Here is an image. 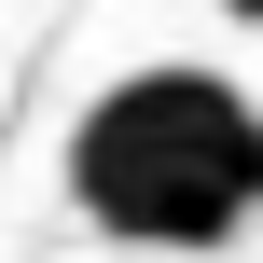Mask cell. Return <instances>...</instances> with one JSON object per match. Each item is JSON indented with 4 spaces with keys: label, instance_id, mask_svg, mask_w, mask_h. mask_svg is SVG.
Segmentation results:
<instances>
[{
    "label": "cell",
    "instance_id": "obj_1",
    "mask_svg": "<svg viewBox=\"0 0 263 263\" xmlns=\"http://www.w3.org/2000/svg\"><path fill=\"white\" fill-rule=\"evenodd\" d=\"M69 208L125 250H236L263 222V111L250 83L153 55L69 125Z\"/></svg>",
    "mask_w": 263,
    "mask_h": 263
},
{
    "label": "cell",
    "instance_id": "obj_2",
    "mask_svg": "<svg viewBox=\"0 0 263 263\" xmlns=\"http://www.w3.org/2000/svg\"><path fill=\"white\" fill-rule=\"evenodd\" d=\"M222 14H236V28H263V0H222Z\"/></svg>",
    "mask_w": 263,
    "mask_h": 263
}]
</instances>
